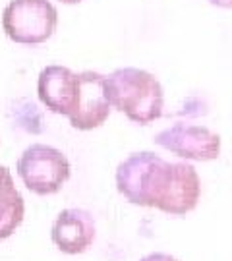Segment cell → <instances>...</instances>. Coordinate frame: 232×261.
Masks as SVG:
<instances>
[{
	"label": "cell",
	"instance_id": "6da1fadb",
	"mask_svg": "<svg viewBox=\"0 0 232 261\" xmlns=\"http://www.w3.org/2000/svg\"><path fill=\"white\" fill-rule=\"evenodd\" d=\"M116 190L134 205L180 217L195 209L201 182L192 165L167 163L151 151H139L118 165Z\"/></svg>",
	"mask_w": 232,
	"mask_h": 261
},
{
	"label": "cell",
	"instance_id": "7a4b0ae2",
	"mask_svg": "<svg viewBox=\"0 0 232 261\" xmlns=\"http://www.w3.org/2000/svg\"><path fill=\"white\" fill-rule=\"evenodd\" d=\"M105 82L111 107L124 112L132 122L147 126L163 116L165 93L153 74L139 68H118Z\"/></svg>",
	"mask_w": 232,
	"mask_h": 261
},
{
	"label": "cell",
	"instance_id": "3957f363",
	"mask_svg": "<svg viewBox=\"0 0 232 261\" xmlns=\"http://www.w3.org/2000/svg\"><path fill=\"white\" fill-rule=\"evenodd\" d=\"M58 12L50 0H10L2 14V28L18 45H41L53 37Z\"/></svg>",
	"mask_w": 232,
	"mask_h": 261
},
{
	"label": "cell",
	"instance_id": "277c9868",
	"mask_svg": "<svg viewBox=\"0 0 232 261\" xmlns=\"http://www.w3.org/2000/svg\"><path fill=\"white\" fill-rule=\"evenodd\" d=\"M18 174L28 190L37 196L60 192L70 178V161L62 151L45 143H33L21 153Z\"/></svg>",
	"mask_w": 232,
	"mask_h": 261
},
{
	"label": "cell",
	"instance_id": "5b68a950",
	"mask_svg": "<svg viewBox=\"0 0 232 261\" xmlns=\"http://www.w3.org/2000/svg\"><path fill=\"white\" fill-rule=\"evenodd\" d=\"M155 143L163 149L190 161H213L221 153V138L205 126L176 122L155 136Z\"/></svg>",
	"mask_w": 232,
	"mask_h": 261
},
{
	"label": "cell",
	"instance_id": "8992f818",
	"mask_svg": "<svg viewBox=\"0 0 232 261\" xmlns=\"http://www.w3.org/2000/svg\"><path fill=\"white\" fill-rule=\"evenodd\" d=\"M80 75V95L74 114L68 118L75 130H93L102 126L111 114V101L107 91L105 75L99 72H82Z\"/></svg>",
	"mask_w": 232,
	"mask_h": 261
},
{
	"label": "cell",
	"instance_id": "52a82bcc",
	"mask_svg": "<svg viewBox=\"0 0 232 261\" xmlns=\"http://www.w3.org/2000/svg\"><path fill=\"white\" fill-rule=\"evenodd\" d=\"M37 93L41 103L50 112L72 116L80 95V75L70 68L50 64L41 70L37 82Z\"/></svg>",
	"mask_w": 232,
	"mask_h": 261
},
{
	"label": "cell",
	"instance_id": "ba28073f",
	"mask_svg": "<svg viewBox=\"0 0 232 261\" xmlns=\"http://www.w3.org/2000/svg\"><path fill=\"white\" fill-rule=\"evenodd\" d=\"M95 234L97 228L93 215L80 207H70L60 211L50 230L56 248L70 255L89 250V246L95 240Z\"/></svg>",
	"mask_w": 232,
	"mask_h": 261
},
{
	"label": "cell",
	"instance_id": "9c48e42d",
	"mask_svg": "<svg viewBox=\"0 0 232 261\" xmlns=\"http://www.w3.org/2000/svg\"><path fill=\"white\" fill-rule=\"evenodd\" d=\"M25 213L23 197L16 190L14 178L6 167H0V240L16 232Z\"/></svg>",
	"mask_w": 232,
	"mask_h": 261
},
{
	"label": "cell",
	"instance_id": "30bf717a",
	"mask_svg": "<svg viewBox=\"0 0 232 261\" xmlns=\"http://www.w3.org/2000/svg\"><path fill=\"white\" fill-rule=\"evenodd\" d=\"M139 261H178V259H176V257H172L170 253L155 252V253H147V255H143Z\"/></svg>",
	"mask_w": 232,
	"mask_h": 261
},
{
	"label": "cell",
	"instance_id": "8fae6325",
	"mask_svg": "<svg viewBox=\"0 0 232 261\" xmlns=\"http://www.w3.org/2000/svg\"><path fill=\"white\" fill-rule=\"evenodd\" d=\"M213 6H221V8H230L232 0H209Z\"/></svg>",
	"mask_w": 232,
	"mask_h": 261
},
{
	"label": "cell",
	"instance_id": "7c38bea8",
	"mask_svg": "<svg viewBox=\"0 0 232 261\" xmlns=\"http://www.w3.org/2000/svg\"><path fill=\"white\" fill-rule=\"evenodd\" d=\"M60 2H64V4H78V2H82V0H60Z\"/></svg>",
	"mask_w": 232,
	"mask_h": 261
}]
</instances>
